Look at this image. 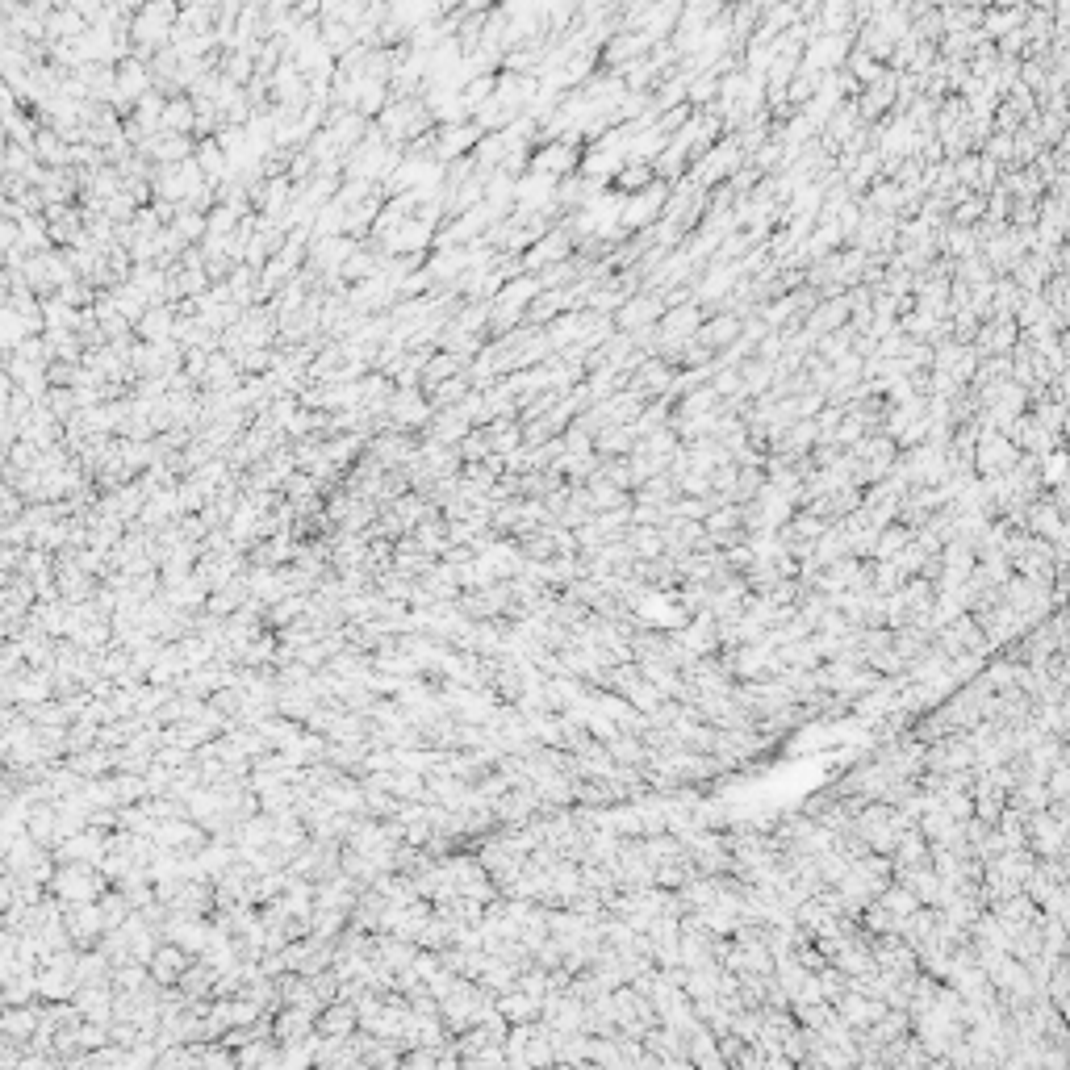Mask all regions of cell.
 I'll return each instance as SVG.
<instances>
[{
    "label": "cell",
    "instance_id": "obj_11",
    "mask_svg": "<svg viewBox=\"0 0 1070 1070\" xmlns=\"http://www.w3.org/2000/svg\"><path fill=\"white\" fill-rule=\"evenodd\" d=\"M485 439H490V452L494 456H515L523 448V418H498V423L481 427Z\"/></svg>",
    "mask_w": 1070,
    "mask_h": 1070
},
{
    "label": "cell",
    "instance_id": "obj_1",
    "mask_svg": "<svg viewBox=\"0 0 1070 1070\" xmlns=\"http://www.w3.org/2000/svg\"><path fill=\"white\" fill-rule=\"evenodd\" d=\"M176 21H180V5L172 0H155V5H143L134 13V26H130V42H134V59L151 63L159 51H168L172 46V34H176Z\"/></svg>",
    "mask_w": 1070,
    "mask_h": 1070
},
{
    "label": "cell",
    "instance_id": "obj_9",
    "mask_svg": "<svg viewBox=\"0 0 1070 1070\" xmlns=\"http://www.w3.org/2000/svg\"><path fill=\"white\" fill-rule=\"evenodd\" d=\"M197 168L201 176L214 184V189H222V184L235 176V168H230V155L218 147V138H205V143H197Z\"/></svg>",
    "mask_w": 1070,
    "mask_h": 1070
},
{
    "label": "cell",
    "instance_id": "obj_2",
    "mask_svg": "<svg viewBox=\"0 0 1070 1070\" xmlns=\"http://www.w3.org/2000/svg\"><path fill=\"white\" fill-rule=\"evenodd\" d=\"M473 431H477V427H473L469 410H464V406H452V410H435V418L427 423L423 439H427V444H439V448H460Z\"/></svg>",
    "mask_w": 1070,
    "mask_h": 1070
},
{
    "label": "cell",
    "instance_id": "obj_17",
    "mask_svg": "<svg viewBox=\"0 0 1070 1070\" xmlns=\"http://www.w3.org/2000/svg\"><path fill=\"white\" fill-rule=\"evenodd\" d=\"M627 548L636 556H657L665 548V535L661 527H627Z\"/></svg>",
    "mask_w": 1070,
    "mask_h": 1070
},
{
    "label": "cell",
    "instance_id": "obj_4",
    "mask_svg": "<svg viewBox=\"0 0 1070 1070\" xmlns=\"http://www.w3.org/2000/svg\"><path fill=\"white\" fill-rule=\"evenodd\" d=\"M143 155L151 159L155 168H168V164H189V159H197V138H184V134H168V130H159L151 143L143 147Z\"/></svg>",
    "mask_w": 1070,
    "mask_h": 1070
},
{
    "label": "cell",
    "instance_id": "obj_7",
    "mask_svg": "<svg viewBox=\"0 0 1070 1070\" xmlns=\"http://www.w3.org/2000/svg\"><path fill=\"white\" fill-rule=\"evenodd\" d=\"M469 368H473V360H469V356H456V352H435V356L427 360V368H423V385H418V389H423L427 398H431V393H435L439 385H444V381L460 377V372H469Z\"/></svg>",
    "mask_w": 1070,
    "mask_h": 1070
},
{
    "label": "cell",
    "instance_id": "obj_6",
    "mask_svg": "<svg viewBox=\"0 0 1070 1070\" xmlns=\"http://www.w3.org/2000/svg\"><path fill=\"white\" fill-rule=\"evenodd\" d=\"M72 143H67V138L59 134V130H51V126H42L38 130V138H34V155H38V164L42 168H51V172H63V168H72Z\"/></svg>",
    "mask_w": 1070,
    "mask_h": 1070
},
{
    "label": "cell",
    "instance_id": "obj_18",
    "mask_svg": "<svg viewBox=\"0 0 1070 1070\" xmlns=\"http://www.w3.org/2000/svg\"><path fill=\"white\" fill-rule=\"evenodd\" d=\"M456 452H460V460H464V464H485V460L494 456V452H490V439H485V431H481V427H477L469 439H464V444H460Z\"/></svg>",
    "mask_w": 1070,
    "mask_h": 1070
},
{
    "label": "cell",
    "instance_id": "obj_14",
    "mask_svg": "<svg viewBox=\"0 0 1070 1070\" xmlns=\"http://www.w3.org/2000/svg\"><path fill=\"white\" fill-rule=\"evenodd\" d=\"M109 297H113V306H118V314L130 318L134 327H138V322L147 318V310H151V297H147L143 289H138V285H122V289H113Z\"/></svg>",
    "mask_w": 1070,
    "mask_h": 1070
},
{
    "label": "cell",
    "instance_id": "obj_12",
    "mask_svg": "<svg viewBox=\"0 0 1070 1070\" xmlns=\"http://www.w3.org/2000/svg\"><path fill=\"white\" fill-rule=\"evenodd\" d=\"M410 535H414V544L423 548L427 556H448V548H452V540H448V519H444V515H435V519H427V523H418Z\"/></svg>",
    "mask_w": 1070,
    "mask_h": 1070
},
{
    "label": "cell",
    "instance_id": "obj_5",
    "mask_svg": "<svg viewBox=\"0 0 1070 1070\" xmlns=\"http://www.w3.org/2000/svg\"><path fill=\"white\" fill-rule=\"evenodd\" d=\"M661 306H665V297H627L623 310L615 314V327H623V335H636L644 327H653Z\"/></svg>",
    "mask_w": 1070,
    "mask_h": 1070
},
{
    "label": "cell",
    "instance_id": "obj_16",
    "mask_svg": "<svg viewBox=\"0 0 1070 1070\" xmlns=\"http://www.w3.org/2000/svg\"><path fill=\"white\" fill-rule=\"evenodd\" d=\"M42 406L51 410V414L59 418V423L67 427V423H72V418L80 414V393H76V389H51V393H46V402H42Z\"/></svg>",
    "mask_w": 1070,
    "mask_h": 1070
},
{
    "label": "cell",
    "instance_id": "obj_15",
    "mask_svg": "<svg viewBox=\"0 0 1070 1070\" xmlns=\"http://www.w3.org/2000/svg\"><path fill=\"white\" fill-rule=\"evenodd\" d=\"M644 51V38H636L632 30H623V34H611V42L602 46V63H611V67H623V59H632Z\"/></svg>",
    "mask_w": 1070,
    "mask_h": 1070
},
{
    "label": "cell",
    "instance_id": "obj_3",
    "mask_svg": "<svg viewBox=\"0 0 1070 1070\" xmlns=\"http://www.w3.org/2000/svg\"><path fill=\"white\" fill-rule=\"evenodd\" d=\"M531 172L561 184V180H569V172H581V155H577V147H569V143L535 147V155H531Z\"/></svg>",
    "mask_w": 1070,
    "mask_h": 1070
},
{
    "label": "cell",
    "instance_id": "obj_8",
    "mask_svg": "<svg viewBox=\"0 0 1070 1070\" xmlns=\"http://www.w3.org/2000/svg\"><path fill=\"white\" fill-rule=\"evenodd\" d=\"M176 322H180L176 306H151L147 318L134 327V335L143 343H172L176 339Z\"/></svg>",
    "mask_w": 1070,
    "mask_h": 1070
},
{
    "label": "cell",
    "instance_id": "obj_10",
    "mask_svg": "<svg viewBox=\"0 0 1070 1070\" xmlns=\"http://www.w3.org/2000/svg\"><path fill=\"white\" fill-rule=\"evenodd\" d=\"M736 335H740V318L736 314H715L711 322H703V331H699V347H707V352L715 356V352H724L728 343H736Z\"/></svg>",
    "mask_w": 1070,
    "mask_h": 1070
},
{
    "label": "cell",
    "instance_id": "obj_13",
    "mask_svg": "<svg viewBox=\"0 0 1070 1070\" xmlns=\"http://www.w3.org/2000/svg\"><path fill=\"white\" fill-rule=\"evenodd\" d=\"M661 197H665V189H648V193H640V197H632L623 205V222L627 226H644V222H653L657 214H661Z\"/></svg>",
    "mask_w": 1070,
    "mask_h": 1070
}]
</instances>
